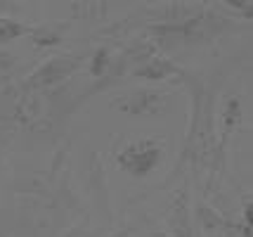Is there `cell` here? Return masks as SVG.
I'll use <instances>...</instances> for the list:
<instances>
[{"instance_id": "obj_14", "label": "cell", "mask_w": 253, "mask_h": 237, "mask_svg": "<svg viewBox=\"0 0 253 237\" xmlns=\"http://www.w3.org/2000/svg\"><path fill=\"white\" fill-rule=\"evenodd\" d=\"M242 223L244 226H253V199H251V194H246L244 197V202H242Z\"/></svg>"}, {"instance_id": "obj_5", "label": "cell", "mask_w": 253, "mask_h": 237, "mask_svg": "<svg viewBox=\"0 0 253 237\" xmlns=\"http://www.w3.org/2000/svg\"><path fill=\"white\" fill-rule=\"evenodd\" d=\"M185 74H187L185 69L177 67L175 62L166 55H154L152 59H147L144 64H140L135 71H130L132 79L152 81V83L154 81H175V83H182Z\"/></svg>"}, {"instance_id": "obj_9", "label": "cell", "mask_w": 253, "mask_h": 237, "mask_svg": "<svg viewBox=\"0 0 253 237\" xmlns=\"http://www.w3.org/2000/svg\"><path fill=\"white\" fill-rule=\"evenodd\" d=\"M197 223L201 226L204 233H218V230H227V218L222 214H218L213 206H206V204H199L197 206Z\"/></svg>"}, {"instance_id": "obj_3", "label": "cell", "mask_w": 253, "mask_h": 237, "mask_svg": "<svg viewBox=\"0 0 253 237\" xmlns=\"http://www.w3.org/2000/svg\"><path fill=\"white\" fill-rule=\"evenodd\" d=\"M109 107L130 116H164L170 109V93L156 88H132L114 95Z\"/></svg>"}, {"instance_id": "obj_7", "label": "cell", "mask_w": 253, "mask_h": 237, "mask_svg": "<svg viewBox=\"0 0 253 237\" xmlns=\"http://www.w3.org/2000/svg\"><path fill=\"white\" fill-rule=\"evenodd\" d=\"M64 29H66V24H62V26H55V24L31 26L29 38L36 43V47H41V50H50V47H57L62 41H64V36H62L64 34Z\"/></svg>"}, {"instance_id": "obj_11", "label": "cell", "mask_w": 253, "mask_h": 237, "mask_svg": "<svg viewBox=\"0 0 253 237\" xmlns=\"http://www.w3.org/2000/svg\"><path fill=\"white\" fill-rule=\"evenodd\" d=\"M111 50L109 47H99L90 55V74L95 76L97 81H104L107 74H109V67H111Z\"/></svg>"}, {"instance_id": "obj_2", "label": "cell", "mask_w": 253, "mask_h": 237, "mask_svg": "<svg viewBox=\"0 0 253 237\" xmlns=\"http://www.w3.org/2000/svg\"><path fill=\"white\" fill-rule=\"evenodd\" d=\"M85 59H88V55H83V52H66V55L50 57L38 69H33L31 74L22 81V86L33 93H43L47 88H55L59 83H64L66 79H71Z\"/></svg>"}, {"instance_id": "obj_8", "label": "cell", "mask_w": 253, "mask_h": 237, "mask_svg": "<svg viewBox=\"0 0 253 237\" xmlns=\"http://www.w3.org/2000/svg\"><path fill=\"white\" fill-rule=\"evenodd\" d=\"M239 121H242V100H239V95H230V97H225V107H222V138L218 149L225 147V138L234 133Z\"/></svg>"}, {"instance_id": "obj_10", "label": "cell", "mask_w": 253, "mask_h": 237, "mask_svg": "<svg viewBox=\"0 0 253 237\" xmlns=\"http://www.w3.org/2000/svg\"><path fill=\"white\" fill-rule=\"evenodd\" d=\"M31 34V26L29 24L19 22L14 17H0V47L22 38V36H29Z\"/></svg>"}, {"instance_id": "obj_13", "label": "cell", "mask_w": 253, "mask_h": 237, "mask_svg": "<svg viewBox=\"0 0 253 237\" xmlns=\"http://www.w3.org/2000/svg\"><path fill=\"white\" fill-rule=\"evenodd\" d=\"M17 62H19V59L12 55V52H7V50H2V47H0V71H2V74L12 71V69L17 67Z\"/></svg>"}, {"instance_id": "obj_4", "label": "cell", "mask_w": 253, "mask_h": 237, "mask_svg": "<svg viewBox=\"0 0 253 237\" xmlns=\"http://www.w3.org/2000/svg\"><path fill=\"white\" fill-rule=\"evenodd\" d=\"M168 228L173 237H192V206L187 185H180L168 202Z\"/></svg>"}, {"instance_id": "obj_6", "label": "cell", "mask_w": 253, "mask_h": 237, "mask_svg": "<svg viewBox=\"0 0 253 237\" xmlns=\"http://www.w3.org/2000/svg\"><path fill=\"white\" fill-rule=\"evenodd\" d=\"M66 10H69V19H104L109 10H114V2H66Z\"/></svg>"}, {"instance_id": "obj_1", "label": "cell", "mask_w": 253, "mask_h": 237, "mask_svg": "<svg viewBox=\"0 0 253 237\" xmlns=\"http://www.w3.org/2000/svg\"><path fill=\"white\" fill-rule=\"evenodd\" d=\"M164 154V138H140V140H132L116 152V164L123 173H128L132 178H147L149 173H154L159 169Z\"/></svg>"}, {"instance_id": "obj_12", "label": "cell", "mask_w": 253, "mask_h": 237, "mask_svg": "<svg viewBox=\"0 0 253 237\" xmlns=\"http://www.w3.org/2000/svg\"><path fill=\"white\" fill-rule=\"evenodd\" d=\"M215 7H218V10H225L227 14H230V12H237L242 19H249V22H251V17H253V2H251V0H230V2H215Z\"/></svg>"}]
</instances>
